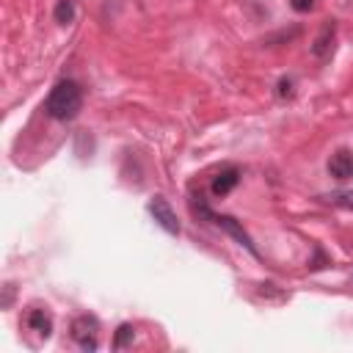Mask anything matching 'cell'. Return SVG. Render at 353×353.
Returning a JSON list of instances; mask_svg holds the SVG:
<instances>
[{"label": "cell", "mask_w": 353, "mask_h": 353, "mask_svg": "<svg viewBox=\"0 0 353 353\" xmlns=\"http://www.w3.org/2000/svg\"><path fill=\"white\" fill-rule=\"evenodd\" d=\"M331 41H334V25H325V28H323V33L317 36V41H314L312 52H314L317 58H325V55H328V50H331Z\"/></svg>", "instance_id": "8"}, {"label": "cell", "mask_w": 353, "mask_h": 353, "mask_svg": "<svg viewBox=\"0 0 353 353\" xmlns=\"http://www.w3.org/2000/svg\"><path fill=\"white\" fill-rule=\"evenodd\" d=\"M279 97H292V80L284 77V80L279 83Z\"/></svg>", "instance_id": "13"}, {"label": "cell", "mask_w": 353, "mask_h": 353, "mask_svg": "<svg viewBox=\"0 0 353 353\" xmlns=\"http://www.w3.org/2000/svg\"><path fill=\"white\" fill-rule=\"evenodd\" d=\"M237 182H240V171H237L234 165H229V168H223V171L212 179V193H215V196H226Z\"/></svg>", "instance_id": "6"}, {"label": "cell", "mask_w": 353, "mask_h": 353, "mask_svg": "<svg viewBox=\"0 0 353 353\" xmlns=\"http://www.w3.org/2000/svg\"><path fill=\"white\" fill-rule=\"evenodd\" d=\"M97 331H99V323L97 317H88V314H80L74 317L72 323V339L83 347V350H97Z\"/></svg>", "instance_id": "3"}, {"label": "cell", "mask_w": 353, "mask_h": 353, "mask_svg": "<svg viewBox=\"0 0 353 353\" xmlns=\"http://www.w3.org/2000/svg\"><path fill=\"white\" fill-rule=\"evenodd\" d=\"M72 19H74V3L72 0H58L55 3V22L69 25Z\"/></svg>", "instance_id": "9"}, {"label": "cell", "mask_w": 353, "mask_h": 353, "mask_svg": "<svg viewBox=\"0 0 353 353\" xmlns=\"http://www.w3.org/2000/svg\"><path fill=\"white\" fill-rule=\"evenodd\" d=\"M149 215L154 218V223L160 229H165L168 234H179V221H176V212L171 210V204L163 199V196H154L149 204H146Z\"/></svg>", "instance_id": "4"}, {"label": "cell", "mask_w": 353, "mask_h": 353, "mask_svg": "<svg viewBox=\"0 0 353 353\" xmlns=\"http://www.w3.org/2000/svg\"><path fill=\"white\" fill-rule=\"evenodd\" d=\"M290 6H292L298 14H306V11L314 8V0H290Z\"/></svg>", "instance_id": "12"}, {"label": "cell", "mask_w": 353, "mask_h": 353, "mask_svg": "<svg viewBox=\"0 0 353 353\" xmlns=\"http://www.w3.org/2000/svg\"><path fill=\"white\" fill-rule=\"evenodd\" d=\"M80 108H83V91H80V85H77L74 80H61V83H55V88L50 91V97H47V102H44V110H47L52 119H58V121L74 119V116L80 113Z\"/></svg>", "instance_id": "1"}, {"label": "cell", "mask_w": 353, "mask_h": 353, "mask_svg": "<svg viewBox=\"0 0 353 353\" xmlns=\"http://www.w3.org/2000/svg\"><path fill=\"white\" fill-rule=\"evenodd\" d=\"M28 325H30L36 334H41L44 339L52 334V317H50L44 309H30V312H28Z\"/></svg>", "instance_id": "7"}, {"label": "cell", "mask_w": 353, "mask_h": 353, "mask_svg": "<svg viewBox=\"0 0 353 353\" xmlns=\"http://www.w3.org/2000/svg\"><path fill=\"white\" fill-rule=\"evenodd\" d=\"M132 336H135V328L130 325V323H121L119 325V331H116V339H113V347H127L130 342H132Z\"/></svg>", "instance_id": "10"}, {"label": "cell", "mask_w": 353, "mask_h": 353, "mask_svg": "<svg viewBox=\"0 0 353 353\" xmlns=\"http://www.w3.org/2000/svg\"><path fill=\"white\" fill-rule=\"evenodd\" d=\"M328 174L334 179H350L353 176V152L350 149H336L328 160Z\"/></svg>", "instance_id": "5"}, {"label": "cell", "mask_w": 353, "mask_h": 353, "mask_svg": "<svg viewBox=\"0 0 353 353\" xmlns=\"http://www.w3.org/2000/svg\"><path fill=\"white\" fill-rule=\"evenodd\" d=\"M190 207H193V212H199L201 218H207V221H212L215 226L226 229V232H229V234H232V237H234V240H237L240 245H245V248H248V251H251V254L256 256V248H254L251 237L245 234V229H243V226H240V223H237V221H234L232 215H218V212H212V210H210V207H207V204H204L201 199H199V201L193 199V201H190Z\"/></svg>", "instance_id": "2"}, {"label": "cell", "mask_w": 353, "mask_h": 353, "mask_svg": "<svg viewBox=\"0 0 353 353\" xmlns=\"http://www.w3.org/2000/svg\"><path fill=\"white\" fill-rule=\"evenodd\" d=\"M325 201L336 204V207H347L353 210V190H339V193H331V196H323Z\"/></svg>", "instance_id": "11"}]
</instances>
